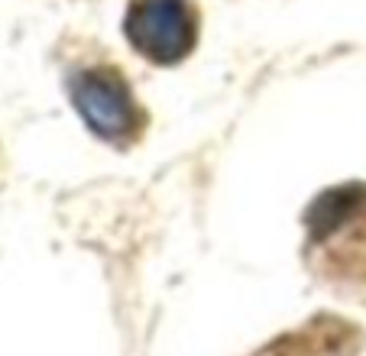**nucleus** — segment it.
<instances>
[{"label":"nucleus","instance_id":"2","mask_svg":"<svg viewBox=\"0 0 366 356\" xmlns=\"http://www.w3.org/2000/svg\"><path fill=\"white\" fill-rule=\"evenodd\" d=\"M71 107L91 133L104 143L124 146L139 130V110L133 91L117 69H84L69 78Z\"/></svg>","mask_w":366,"mask_h":356},{"label":"nucleus","instance_id":"1","mask_svg":"<svg viewBox=\"0 0 366 356\" xmlns=\"http://www.w3.org/2000/svg\"><path fill=\"white\" fill-rule=\"evenodd\" d=\"M124 36L146 62L179 65L198 46V10L188 0H130Z\"/></svg>","mask_w":366,"mask_h":356}]
</instances>
